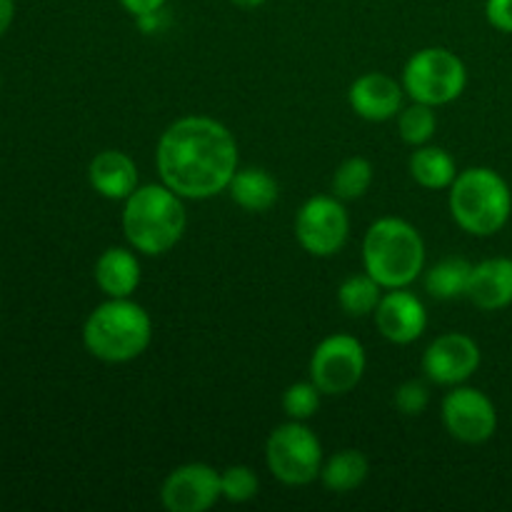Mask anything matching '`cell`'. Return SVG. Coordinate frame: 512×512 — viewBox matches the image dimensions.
I'll list each match as a JSON object with an SVG mask.
<instances>
[{"label":"cell","mask_w":512,"mask_h":512,"mask_svg":"<svg viewBox=\"0 0 512 512\" xmlns=\"http://www.w3.org/2000/svg\"><path fill=\"white\" fill-rule=\"evenodd\" d=\"M320 395L323 393H320L318 385H315L313 380H308V383H293L283 395L285 415H288L290 420H300V423H305V420H310L315 413H318Z\"/></svg>","instance_id":"cell-26"},{"label":"cell","mask_w":512,"mask_h":512,"mask_svg":"<svg viewBox=\"0 0 512 512\" xmlns=\"http://www.w3.org/2000/svg\"><path fill=\"white\" fill-rule=\"evenodd\" d=\"M450 213L470 235L488 238L500 233L512 213V193L493 168H468L450 185Z\"/></svg>","instance_id":"cell-5"},{"label":"cell","mask_w":512,"mask_h":512,"mask_svg":"<svg viewBox=\"0 0 512 512\" xmlns=\"http://www.w3.org/2000/svg\"><path fill=\"white\" fill-rule=\"evenodd\" d=\"M183 198L168 185H138L123 208V233L133 250L163 255L180 243L185 233Z\"/></svg>","instance_id":"cell-2"},{"label":"cell","mask_w":512,"mask_h":512,"mask_svg":"<svg viewBox=\"0 0 512 512\" xmlns=\"http://www.w3.org/2000/svg\"><path fill=\"white\" fill-rule=\"evenodd\" d=\"M375 325L380 335L395 345H410L428 328V313L423 300L408 288H393L380 298L375 308Z\"/></svg>","instance_id":"cell-13"},{"label":"cell","mask_w":512,"mask_h":512,"mask_svg":"<svg viewBox=\"0 0 512 512\" xmlns=\"http://www.w3.org/2000/svg\"><path fill=\"white\" fill-rule=\"evenodd\" d=\"M395 408L400 410L408 418H415V415H423L430 405V390L428 385L420 383V380H408V383L398 385L393 395Z\"/></svg>","instance_id":"cell-27"},{"label":"cell","mask_w":512,"mask_h":512,"mask_svg":"<svg viewBox=\"0 0 512 512\" xmlns=\"http://www.w3.org/2000/svg\"><path fill=\"white\" fill-rule=\"evenodd\" d=\"M230 3H233V5H238V8H245V10H250V8H260V5H263L265 0H230Z\"/></svg>","instance_id":"cell-31"},{"label":"cell","mask_w":512,"mask_h":512,"mask_svg":"<svg viewBox=\"0 0 512 512\" xmlns=\"http://www.w3.org/2000/svg\"><path fill=\"white\" fill-rule=\"evenodd\" d=\"M265 460L273 473L285 485H308L323 470V448L313 430L300 420L278 425L265 445Z\"/></svg>","instance_id":"cell-7"},{"label":"cell","mask_w":512,"mask_h":512,"mask_svg":"<svg viewBox=\"0 0 512 512\" xmlns=\"http://www.w3.org/2000/svg\"><path fill=\"white\" fill-rule=\"evenodd\" d=\"M350 220L340 198L315 195L295 218V238L315 258H330L348 243Z\"/></svg>","instance_id":"cell-9"},{"label":"cell","mask_w":512,"mask_h":512,"mask_svg":"<svg viewBox=\"0 0 512 512\" xmlns=\"http://www.w3.org/2000/svg\"><path fill=\"white\" fill-rule=\"evenodd\" d=\"M480 368V348L470 335L445 333L428 345L423 370L438 385H460Z\"/></svg>","instance_id":"cell-12"},{"label":"cell","mask_w":512,"mask_h":512,"mask_svg":"<svg viewBox=\"0 0 512 512\" xmlns=\"http://www.w3.org/2000/svg\"><path fill=\"white\" fill-rule=\"evenodd\" d=\"M220 498V473L205 463L180 465L160 488V500L170 512H205Z\"/></svg>","instance_id":"cell-11"},{"label":"cell","mask_w":512,"mask_h":512,"mask_svg":"<svg viewBox=\"0 0 512 512\" xmlns=\"http://www.w3.org/2000/svg\"><path fill=\"white\" fill-rule=\"evenodd\" d=\"M373 185V165L365 158H348L333 173V193L340 200H358Z\"/></svg>","instance_id":"cell-23"},{"label":"cell","mask_w":512,"mask_h":512,"mask_svg":"<svg viewBox=\"0 0 512 512\" xmlns=\"http://www.w3.org/2000/svg\"><path fill=\"white\" fill-rule=\"evenodd\" d=\"M368 458L360 450H340L320 470V480L333 493H350L368 478Z\"/></svg>","instance_id":"cell-21"},{"label":"cell","mask_w":512,"mask_h":512,"mask_svg":"<svg viewBox=\"0 0 512 512\" xmlns=\"http://www.w3.org/2000/svg\"><path fill=\"white\" fill-rule=\"evenodd\" d=\"M473 263L465 258H445L425 273V290L438 300H455L468 295Z\"/></svg>","instance_id":"cell-20"},{"label":"cell","mask_w":512,"mask_h":512,"mask_svg":"<svg viewBox=\"0 0 512 512\" xmlns=\"http://www.w3.org/2000/svg\"><path fill=\"white\" fill-rule=\"evenodd\" d=\"M220 490L228 503H248L258 495L260 480L248 465H230L220 473Z\"/></svg>","instance_id":"cell-25"},{"label":"cell","mask_w":512,"mask_h":512,"mask_svg":"<svg viewBox=\"0 0 512 512\" xmlns=\"http://www.w3.org/2000/svg\"><path fill=\"white\" fill-rule=\"evenodd\" d=\"M165 3H168V0H120V5H123L130 15H135V18L148 13H158V10L165 8Z\"/></svg>","instance_id":"cell-29"},{"label":"cell","mask_w":512,"mask_h":512,"mask_svg":"<svg viewBox=\"0 0 512 512\" xmlns=\"http://www.w3.org/2000/svg\"><path fill=\"white\" fill-rule=\"evenodd\" d=\"M365 348L353 335H330L310 358V380L323 395H345L363 380Z\"/></svg>","instance_id":"cell-8"},{"label":"cell","mask_w":512,"mask_h":512,"mask_svg":"<svg viewBox=\"0 0 512 512\" xmlns=\"http://www.w3.org/2000/svg\"><path fill=\"white\" fill-rule=\"evenodd\" d=\"M468 83L465 63L448 48H423L405 63L403 88L415 103L448 105L463 95Z\"/></svg>","instance_id":"cell-6"},{"label":"cell","mask_w":512,"mask_h":512,"mask_svg":"<svg viewBox=\"0 0 512 512\" xmlns=\"http://www.w3.org/2000/svg\"><path fill=\"white\" fill-rule=\"evenodd\" d=\"M410 175L418 185L428 190H443L453 185L458 178V168H455L453 155L445 148H435V145H420L413 155H410Z\"/></svg>","instance_id":"cell-19"},{"label":"cell","mask_w":512,"mask_h":512,"mask_svg":"<svg viewBox=\"0 0 512 512\" xmlns=\"http://www.w3.org/2000/svg\"><path fill=\"white\" fill-rule=\"evenodd\" d=\"M15 20V0H0V35L8 33Z\"/></svg>","instance_id":"cell-30"},{"label":"cell","mask_w":512,"mask_h":512,"mask_svg":"<svg viewBox=\"0 0 512 512\" xmlns=\"http://www.w3.org/2000/svg\"><path fill=\"white\" fill-rule=\"evenodd\" d=\"M405 88L388 73H365L350 85V108L370 123H385L403 108Z\"/></svg>","instance_id":"cell-14"},{"label":"cell","mask_w":512,"mask_h":512,"mask_svg":"<svg viewBox=\"0 0 512 512\" xmlns=\"http://www.w3.org/2000/svg\"><path fill=\"white\" fill-rule=\"evenodd\" d=\"M160 180L188 200H208L228 190L238 170V143L223 123L188 115L165 128L158 140Z\"/></svg>","instance_id":"cell-1"},{"label":"cell","mask_w":512,"mask_h":512,"mask_svg":"<svg viewBox=\"0 0 512 512\" xmlns=\"http://www.w3.org/2000/svg\"><path fill=\"white\" fill-rule=\"evenodd\" d=\"M485 15L490 25L503 33H512V0H488L485 3Z\"/></svg>","instance_id":"cell-28"},{"label":"cell","mask_w":512,"mask_h":512,"mask_svg":"<svg viewBox=\"0 0 512 512\" xmlns=\"http://www.w3.org/2000/svg\"><path fill=\"white\" fill-rule=\"evenodd\" d=\"M230 198L250 213H263L278 203L280 188L273 175L263 168H243L235 170L233 180L228 185Z\"/></svg>","instance_id":"cell-18"},{"label":"cell","mask_w":512,"mask_h":512,"mask_svg":"<svg viewBox=\"0 0 512 512\" xmlns=\"http://www.w3.org/2000/svg\"><path fill=\"white\" fill-rule=\"evenodd\" d=\"M88 180L98 195L108 200H128L138 188V168L120 150H103L88 165Z\"/></svg>","instance_id":"cell-16"},{"label":"cell","mask_w":512,"mask_h":512,"mask_svg":"<svg viewBox=\"0 0 512 512\" xmlns=\"http://www.w3.org/2000/svg\"><path fill=\"white\" fill-rule=\"evenodd\" d=\"M380 298H383V285L368 273L350 275L338 288V303L350 318H365V315L375 313Z\"/></svg>","instance_id":"cell-22"},{"label":"cell","mask_w":512,"mask_h":512,"mask_svg":"<svg viewBox=\"0 0 512 512\" xmlns=\"http://www.w3.org/2000/svg\"><path fill=\"white\" fill-rule=\"evenodd\" d=\"M443 423L460 443L480 445L495 435L498 410L483 390L455 385L443 400Z\"/></svg>","instance_id":"cell-10"},{"label":"cell","mask_w":512,"mask_h":512,"mask_svg":"<svg viewBox=\"0 0 512 512\" xmlns=\"http://www.w3.org/2000/svg\"><path fill=\"white\" fill-rule=\"evenodd\" d=\"M95 283L108 298H130L140 285L138 255L128 248H108L95 263Z\"/></svg>","instance_id":"cell-17"},{"label":"cell","mask_w":512,"mask_h":512,"mask_svg":"<svg viewBox=\"0 0 512 512\" xmlns=\"http://www.w3.org/2000/svg\"><path fill=\"white\" fill-rule=\"evenodd\" d=\"M465 298L480 310H503L512 303V258H488L473 265Z\"/></svg>","instance_id":"cell-15"},{"label":"cell","mask_w":512,"mask_h":512,"mask_svg":"<svg viewBox=\"0 0 512 512\" xmlns=\"http://www.w3.org/2000/svg\"><path fill=\"white\" fill-rule=\"evenodd\" d=\"M435 128H438V118L433 113V105L413 103L410 108L400 110L398 130L400 138L408 145H415V148L425 145L435 135Z\"/></svg>","instance_id":"cell-24"},{"label":"cell","mask_w":512,"mask_h":512,"mask_svg":"<svg viewBox=\"0 0 512 512\" xmlns=\"http://www.w3.org/2000/svg\"><path fill=\"white\" fill-rule=\"evenodd\" d=\"M363 263L383 288H408L423 273L425 243L408 220L380 218L365 233Z\"/></svg>","instance_id":"cell-4"},{"label":"cell","mask_w":512,"mask_h":512,"mask_svg":"<svg viewBox=\"0 0 512 512\" xmlns=\"http://www.w3.org/2000/svg\"><path fill=\"white\" fill-rule=\"evenodd\" d=\"M153 320L143 305L130 298H110L88 315L83 343L93 358L103 363H130L148 350Z\"/></svg>","instance_id":"cell-3"}]
</instances>
